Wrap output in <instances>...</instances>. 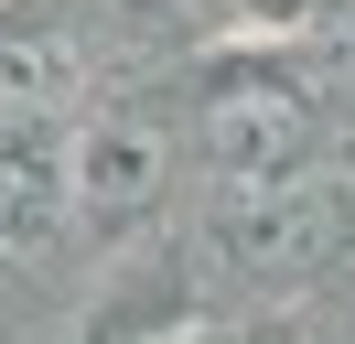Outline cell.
<instances>
[{
	"label": "cell",
	"instance_id": "cell-1",
	"mask_svg": "<svg viewBox=\"0 0 355 344\" xmlns=\"http://www.w3.org/2000/svg\"><path fill=\"white\" fill-rule=\"evenodd\" d=\"M302 140H312V119H302V97L291 86H216V108H205V150H216L237 183H280L291 162H302Z\"/></svg>",
	"mask_w": 355,
	"mask_h": 344
},
{
	"label": "cell",
	"instance_id": "cell-2",
	"mask_svg": "<svg viewBox=\"0 0 355 344\" xmlns=\"http://www.w3.org/2000/svg\"><path fill=\"white\" fill-rule=\"evenodd\" d=\"M334 226H345V205H334L323 183H259V205L226 226V248H237L248 269H312V258L334 248Z\"/></svg>",
	"mask_w": 355,
	"mask_h": 344
},
{
	"label": "cell",
	"instance_id": "cell-3",
	"mask_svg": "<svg viewBox=\"0 0 355 344\" xmlns=\"http://www.w3.org/2000/svg\"><path fill=\"white\" fill-rule=\"evenodd\" d=\"M151 183H162V129H140V119L87 129V150H76V194H87L97 215H140Z\"/></svg>",
	"mask_w": 355,
	"mask_h": 344
},
{
	"label": "cell",
	"instance_id": "cell-4",
	"mask_svg": "<svg viewBox=\"0 0 355 344\" xmlns=\"http://www.w3.org/2000/svg\"><path fill=\"white\" fill-rule=\"evenodd\" d=\"M44 97H65V43L54 33H0V129L33 119Z\"/></svg>",
	"mask_w": 355,
	"mask_h": 344
},
{
	"label": "cell",
	"instance_id": "cell-5",
	"mask_svg": "<svg viewBox=\"0 0 355 344\" xmlns=\"http://www.w3.org/2000/svg\"><path fill=\"white\" fill-rule=\"evenodd\" d=\"M54 215H65V183L44 162H0V248H44Z\"/></svg>",
	"mask_w": 355,
	"mask_h": 344
}]
</instances>
